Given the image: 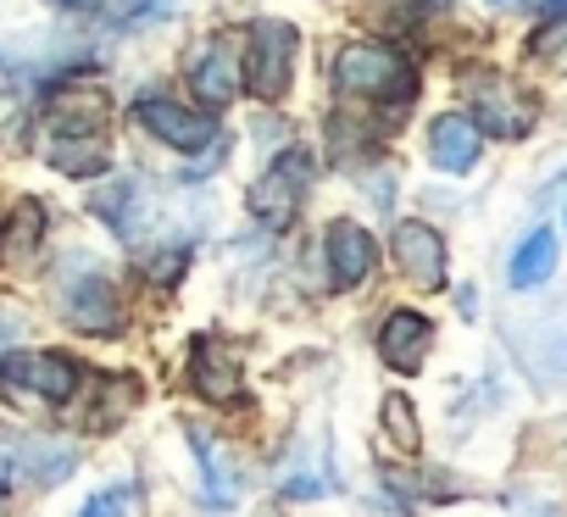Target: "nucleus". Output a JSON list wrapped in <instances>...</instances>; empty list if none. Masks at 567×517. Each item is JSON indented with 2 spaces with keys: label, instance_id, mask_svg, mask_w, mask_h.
<instances>
[{
  "label": "nucleus",
  "instance_id": "nucleus-16",
  "mask_svg": "<svg viewBox=\"0 0 567 517\" xmlns=\"http://www.w3.org/2000/svg\"><path fill=\"white\" fill-rule=\"evenodd\" d=\"M189 445H195V462H200V478H206V500L212 506H234L239 500V473H234L228 451L206 428H189Z\"/></svg>",
  "mask_w": 567,
  "mask_h": 517
},
{
  "label": "nucleus",
  "instance_id": "nucleus-12",
  "mask_svg": "<svg viewBox=\"0 0 567 517\" xmlns=\"http://www.w3.org/2000/svg\"><path fill=\"white\" fill-rule=\"evenodd\" d=\"M379 268V250H373V234L357 228V223H334L329 228V273L340 290H362Z\"/></svg>",
  "mask_w": 567,
  "mask_h": 517
},
{
  "label": "nucleus",
  "instance_id": "nucleus-24",
  "mask_svg": "<svg viewBox=\"0 0 567 517\" xmlns=\"http://www.w3.org/2000/svg\"><path fill=\"white\" fill-rule=\"evenodd\" d=\"M12 473H18V467H12V456H0V495L12 489Z\"/></svg>",
  "mask_w": 567,
  "mask_h": 517
},
{
  "label": "nucleus",
  "instance_id": "nucleus-27",
  "mask_svg": "<svg viewBox=\"0 0 567 517\" xmlns=\"http://www.w3.org/2000/svg\"><path fill=\"white\" fill-rule=\"evenodd\" d=\"M489 7H517V0H489Z\"/></svg>",
  "mask_w": 567,
  "mask_h": 517
},
{
  "label": "nucleus",
  "instance_id": "nucleus-2",
  "mask_svg": "<svg viewBox=\"0 0 567 517\" xmlns=\"http://www.w3.org/2000/svg\"><path fill=\"white\" fill-rule=\"evenodd\" d=\"M45 139H51V145H45L51 167H62L68 178H95V173H106V162H112L106 123H101V101L79 106L73 95H62Z\"/></svg>",
  "mask_w": 567,
  "mask_h": 517
},
{
  "label": "nucleus",
  "instance_id": "nucleus-4",
  "mask_svg": "<svg viewBox=\"0 0 567 517\" xmlns=\"http://www.w3.org/2000/svg\"><path fill=\"white\" fill-rule=\"evenodd\" d=\"M79 362L68 351H23V356H7L0 368V390L18 395V401H45V406H68L79 395Z\"/></svg>",
  "mask_w": 567,
  "mask_h": 517
},
{
  "label": "nucleus",
  "instance_id": "nucleus-10",
  "mask_svg": "<svg viewBox=\"0 0 567 517\" xmlns=\"http://www.w3.org/2000/svg\"><path fill=\"white\" fill-rule=\"evenodd\" d=\"M189 84L206 106H228L245 90V62L234 51V34H217V40L200 45V56L189 62Z\"/></svg>",
  "mask_w": 567,
  "mask_h": 517
},
{
  "label": "nucleus",
  "instance_id": "nucleus-5",
  "mask_svg": "<svg viewBox=\"0 0 567 517\" xmlns=\"http://www.w3.org/2000/svg\"><path fill=\"white\" fill-rule=\"evenodd\" d=\"M296 45H301V34L290 23H278V18H267V23L250 29V90L261 101H284V95H290Z\"/></svg>",
  "mask_w": 567,
  "mask_h": 517
},
{
  "label": "nucleus",
  "instance_id": "nucleus-14",
  "mask_svg": "<svg viewBox=\"0 0 567 517\" xmlns=\"http://www.w3.org/2000/svg\"><path fill=\"white\" fill-rule=\"evenodd\" d=\"M195 362H189V379H195V390H200V401H239V390H245V379H239V362H234V351L223 345V340H195V351H189Z\"/></svg>",
  "mask_w": 567,
  "mask_h": 517
},
{
  "label": "nucleus",
  "instance_id": "nucleus-23",
  "mask_svg": "<svg viewBox=\"0 0 567 517\" xmlns=\"http://www.w3.org/2000/svg\"><path fill=\"white\" fill-rule=\"evenodd\" d=\"M550 362L567 373V334H556V345H550Z\"/></svg>",
  "mask_w": 567,
  "mask_h": 517
},
{
  "label": "nucleus",
  "instance_id": "nucleus-26",
  "mask_svg": "<svg viewBox=\"0 0 567 517\" xmlns=\"http://www.w3.org/2000/svg\"><path fill=\"white\" fill-rule=\"evenodd\" d=\"M256 517H284V511H278V506H261V511H256Z\"/></svg>",
  "mask_w": 567,
  "mask_h": 517
},
{
  "label": "nucleus",
  "instance_id": "nucleus-11",
  "mask_svg": "<svg viewBox=\"0 0 567 517\" xmlns=\"http://www.w3.org/2000/svg\"><path fill=\"white\" fill-rule=\"evenodd\" d=\"M429 345H434V323H429L423 312H390L384 329H379V356H384L395 373H423Z\"/></svg>",
  "mask_w": 567,
  "mask_h": 517
},
{
  "label": "nucleus",
  "instance_id": "nucleus-17",
  "mask_svg": "<svg viewBox=\"0 0 567 517\" xmlns=\"http://www.w3.org/2000/svg\"><path fill=\"white\" fill-rule=\"evenodd\" d=\"M550 273H556V234L550 228H534L517 245V256H512V290H539Z\"/></svg>",
  "mask_w": 567,
  "mask_h": 517
},
{
  "label": "nucleus",
  "instance_id": "nucleus-18",
  "mask_svg": "<svg viewBox=\"0 0 567 517\" xmlns=\"http://www.w3.org/2000/svg\"><path fill=\"white\" fill-rule=\"evenodd\" d=\"M384 434L395 440V451H401V456H417L423 428H417V412H412V401H406V395H390V401H384Z\"/></svg>",
  "mask_w": 567,
  "mask_h": 517
},
{
  "label": "nucleus",
  "instance_id": "nucleus-22",
  "mask_svg": "<svg viewBox=\"0 0 567 517\" xmlns=\"http://www.w3.org/2000/svg\"><path fill=\"white\" fill-rule=\"evenodd\" d=\"M51 7H62V12H95V7H106V0H51Z\"/></svg>",
  "mask_w": 567,
  "mask_h": 517
},
{
  "label": "nucleus",
  "instance_id": "nucleus-13",
  "mask_svg": "<svg viewBox=\"0 0 567 517\" xmlns=\"http://www.w3.org/2000/svg\"><path fill=\"white\" fill-rule=\"evenodd\" d=\"M478 151H484V128H478L473 117H462V112L434 117V128H429V156H434L440 173H467V167L478 162Z\"/></svg>",
  "mask_w": 567,
  "mask_h": 517
},
{
  "label": "nucleus",
  "instance_id": "nucleus-1",
  "mask_svg": "<svg viewBox=\"0 0 567 517\" xmlns=\"http://www.w3.org/2000/svg\"><path fill=\"white\" fill-rule=\"evenodd\" d=\"M334 84H340V95L384 101V106H406L412 90H417L406 56L395 45H373V40H357L334 56Z\"/></svg>",
  "mask_w": 567,
  "mask_h": 517
},
{
  "label": "nucleus",
  "instance_id": "nucleus-7",
  "mask_svg": "<svg viewBox=\"0 0 567 517\" xmlns=\"http://www.w3.org/2000/svg\"><path fill=\"white\" fill-rule=\"evenodd\" d=\"M473 106H478L473 123H478L489 139H523V134L534 128V101H528L512 79H501V73L473 79Z\"/></svg>",
  "mask_w": 567,
  "mask_h": 517
},
{
  "label": "nucleus",
  "instance_id": "nucleus-3",
  "mask_svg": "<svg viewBox=\"0 0 567 517\" xmlns=\"http://www.w3.org/2000/svg\"><path fill=\"white\" fill-rule=\"evenodd\" d=\"M307 184H312V156L296 145V151H284L256 184H250V211L261 228L284 234V228H296L301 206H307Z\"/></svg>",
  "mask_w": 567,
  "mask_h": 517
},
{
  "label": "nucleus",
  "instance_id": "nucleus-8",
  "mask_svg": "<svg viewBox=\"0 0 567 517\" xmlns=\"http://www.w3.org/2000/svg\"><path fill=\"white\" fill-rule=\"evenodd\" d=\"M62 318L84 334H117L123 329V307H117V290L106 285V273H73L62 285Z\"/></svg>",
  "mask_w": 567,
  "mask_h": 517
},
{
  "label": "nucleus",
  "instance_id": "nucleus-25",
  "mask_svg": "<svg viewBox=\"0 0 567 517\" xmlns=\"http://www.w3.org/2000/svg\"><path fill=\"white\" fill-rule=\"evenodd\" d=\"M545 18H567V0H545Z\"/></svg>",
  "mask_w": 567,
  "mask_h": 517
},
{
  "label": "nucleus",
  "instance_id": "nucleus-20",
  "mask_svg": "<svg viewBox=\"0 0 567 517\" xmlns=\"http://www.w3.org/2000/svg\"><path fill=\"white\" fill-rule=\"evenodd\" d=\"M79 517H140V489L134 484H112V489L90 495Z\"/></svg>",
  "mask_w": 567,
  "mask_h": 517
},
{
  "label": "nucleus",
  "instance_id": "nucleus-9",
  "mask_svg": "<svg viewBox=\"0 0 567 517\" xmlns=\"http://www.w3.org/2000/svg\"><path fill=\"white\" fill-rule=\"evenodd\" d=\"M390 250H395V268L406 273V285H417V290H440L445 285V239H440V228L406 217V223H395Z\"/></svg>",
  "mask_w": 567,
  "mask_h": 517
},
{
  "label": "nucleus",
  "instance_id": "nucleus-21",
  "mask_svg": "<svg viewBox=\"0 0 567 517\" xmlns=\"http://www.w3.org/2000/svg\"><path fill=\"white\" fill-rule=\"evenodd\" d=\"M29 467H34L40 484H56V478H68L79 467V456L68 445H29Z\"/></svg>",
  "mask_w": 567,
  "mask_h": 517
},
{
  "label": "nucleus",
  "instance_id": "nucleus-19",
  "mask_svg": "<svg viewBox=\"0 0 567 517\" xmlns=\"http://www.w3.org/2000/svg\"><path fill=\"white\" fill-rule=\"evenodd\" d=\"M95 211H101V217H112V228H117V234H134V211H140V184H134V178H123V184L101 189V195H95Z\"/></svg>",
  "mask_w": 567,
  "mask_h": 517
},
{
  "label": "nucleus",
  "instance_id": "nucleus-6",
  "mask_svg": "<svg viewBox=\"0 0 567 517\" xmlns=\"http://www.w3.org/2000/svg\"><path fill=\"white\" fill-rule=\"evenodd\" d=\"M134 117H140V128L151 134V139H162V145H173V151H212L223 134H217V117L212 112H189V106H178V101H167V95H145L140 106H134Z\"/></svg>",
  "mask_w": 567,
  "mask_h": 517
},
{
  "label": "nucleus",
  "instance_id": "nucleus-15",
  "mask_svg": "<svg viewBox=\"0 0 567 517\" xmlns=\"http://www.w3.org/2000/svg\"><path fill=\"white\" fill-rule=\"evenodd\" d=\"M40 239H45V206L40 200H18L7 228H0V262H7V268H29L40 256Z\"/></svg>",
  "mask_w": 567,
  "mask_h": 517
}]
</instances>
